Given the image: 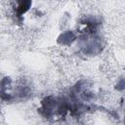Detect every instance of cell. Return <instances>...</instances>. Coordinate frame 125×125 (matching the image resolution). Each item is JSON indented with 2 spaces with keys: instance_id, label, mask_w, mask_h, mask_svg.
Segmentation results:
<instances>
[{
  "instance_id": "obj_1",
  "label": "cell",
  "mask_w": 125,
  "mask_h": 125,
  "mask_svg": "<svg viewBox=\"0 0 125 125\" xmlns=\"http://www.w3.org/2000/svg\"><path fill=\"white\" fill-rule=\"evenodd\" d=\"M84 52L87 54H97L102 50V43L98 38H91L85 42Z\"/></svg>"
},
{
  "instance_id": "obj_2",
  "label": "cell",
  "mask_w": 125,
  "mask_h": 125,
  "mask_svg": "<svg viewBox=\"0 0 125 125\" xmlns=\"http://www.w3.org/2000/svg\"><path fill=\"white\" fill-rule=\"evenodd\" d=\"M75 38V35L72 31L70 30H67L63 33H62L59 38H58V42L60 44H62V45H67V44H70Z\"/></svg>"
},
{
  "instance_id": "obj_3",
  "label": "cell",
  "mask_w": 125,
  "mask_h": 125,
  "mask_svg": "<svg viewBox=\"0 0 125 125\" xmlns=\"http://www.w3.org/2000/svg\"><path fill=\"white\" fill-rule=\"evenodd\" d=\"M29 6H30V2H21L20 3V6L17 8L19 15H21V14L25 13L28 10Z\"/></svg>"
},
{
  "instance_id": "obj_4",
  "label": "cell",
  "mask_w": 125,
  "mask_h": 125,
  "mask_svg": "<svg viewBox=\"0 0 125 125\" xmlns=\"http://www.w3.org/2000/svg\"><path fill=\"white\" fill-rule=\"evenodd\" d=\"M118 91H123L125 89V78H121L118 80L117 84H116V87H115Z\"/></svg>"
}]
</instances>
